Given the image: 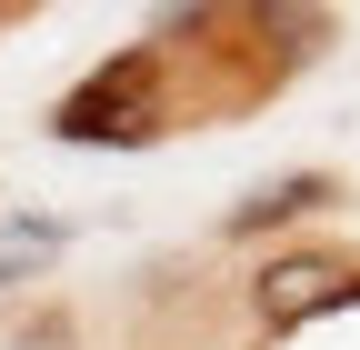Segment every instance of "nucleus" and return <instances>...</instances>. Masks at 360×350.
I'll use <instances>...</instances> for the list:
<instances>
[{
	"label": "nucleus",
	"mask_w": 360,
	"mask_h": 350,
	"mask_svg": "<svg viewBox=\"0 0 360 350\" xmlns=\"http://www.w3.org/2000/svg\"><path fill=\"white\" fill-rule=\"evenodd\" d=\"M150 51H130L120 70L80 80V91L60 101V141H150Z\"/></svg>",
	"instance_id": "f257e3e1"
},
{
	"label": "nucleus",
	"mask_w": 360,
	"mask_h": 350,
	"mask_svg": "<svg viewBox=\"0 0 360 350\" xmlns=\"http://www.w3.org/2000/svg\"><path fill=\"white\" fill-rule=\"evenodd\" d=\"M360 290V271L340 250H281L270 271L250 280V300H260V320L270 330H300V320H321V311H340V300Z\"/></svg>",
	"instance_id": "f03ea898"
},
{
	"label": "nucleus",
	"mask_w": 360,
	"mask_h": 350,
	"mask_svg": "<svg viewBox=\"0 0 360 350\" xmlns=\"http://www.w3.org/2000/svg\"><path fill=\"white\" fill-rule=\"evenodd\" d=\"M330 200V170H300V181H270V190H250L240 210H231V240H250V231H290L300 210H321Z\"/></svg>",
	"instance_id": "7ed1b4c3"
}]
</instances>
